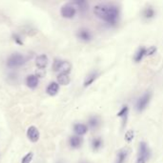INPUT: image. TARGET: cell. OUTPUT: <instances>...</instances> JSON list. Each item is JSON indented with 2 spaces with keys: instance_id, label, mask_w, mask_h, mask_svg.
<instances>
[{
  "instance_id": "29",
  "label": "cell",
  "mask_w": 163,
  "mask_h": 163,
  "mask_svg": "<svg viewBox=\"0 0 163 163\" xmlns=\"http://www.w3.org/2000/svg\"><path fill=\"white\" fill-rule=\"evenodd\" d=\"M84 163H85V162H84Z\"/></svg>"
},
{
  "instance_id": "6",
  "label": "cell",
  "mask_w": 163,
  "mask_h": 163,
  "mask_svg": "<svg viewBox=\"0 0 163 163\" xmlns=\"http://www.w3.org/2000/svg\"><path fill=\"white\" fill-rule=\"evenodd\" d=\"M27 137L31 142H37L40 137L38 129L36 126H30L27 130Z\"/></svg>"
},
{
  "instance_id": "17",
  "label": "cell",
  "mask_w": 163,
  "mask_h": 163,
  "mask_svg": "<svg viewBox=\"0 0 163 163\" xmlns=\"http://www.w3.org/2000/svg\"><path fill=\"white\" fill-rule=\"evenodd\" d=\"M146 56V48H144V47L139 48L135 54V61L140 62L141 60H142L143 56Z\"/></svg>"
},
{
  "instance_id": "16",
  "label": "cell",
  "mask_w": 163,
  "mask_h": 163,
  "mask_svg": "<svg viewBox=\"0 0 163 163\" xmlns=\"http://www.w3.org/2000/svg\"><path fill=\"white\" fill-rule=\"evenodd\" d=\"M57 83L60 84V85H68L71 81V78H70V75L67 74V73H58L57 75Z\"/></svg>"
},
{
  "instance_id": "19",
  "label": "cell",
  "mask_w": 163,
  "mask_h": 163,
  "mask_svg": "<svg viewBox=\"0 0 163 163\" xmlns=\"http://www.w3.org/2000/svg\"><path fill=\"white\" fill-rule=\"evenodd\" d=\"M73 4L75 8H77L79 10H81V12H84V10H88V4L85 1H75Z\"/></svg>"
},
{
  "instance_id": "25",
  "label": "cell",
  "mask_w": 163,
  "mask_h": 163,
  "mask_svg": "<svg viewBox=\"0 0 163 163\" xmlns=\"http://www.w3.org/2000/svg\"><path fill=\"white\" fill-rule=\"evenodd\" d=\"M133 138H134V132L132 131V130H130V131H128L125 134V139L128 141V142H131Z\"/></svg>"
},
{
  "instance_id": "12",
  "label": "cell",
  "mask_w": 163,
  "mask_h": 163,
  "mask_svg": "<svg viewBox=\"0 0 163 163\" xmlns=\"http://www.w3.org/2000/svg\"><path fill=\"white\" fill-rule=\"evenodd\" d=\"M58 90H59V84L57 82H51L47 87L46 92L49 95L54 96L56 94H57Z\"/></svg>"
},
{
  "instance_id": "11",
  "label": "cell",
  "mask_w": 163,
  "mask_h": 163,
  "mask_svg": "<svg viewBox=\"0 0 163 163\" xmlns=\"http://www.w3.org/2000/svg\"><path fill=\"white\" fill-rule=\"evenodd\" d=\"M77 36L82 41H90L92 39V34L88 29H80L77 32Z\"/></svg>"
},
{
  "instance_id": "13",
  "label": "cell",
  "mask_w": 163,
  "mask_h": 163,
  "mask_svg": "<svg viewBox=\"0 0 163 163\" xmlns=\"http://www.w3.org/2000/svg\"><path fill=\"white\" fill-rule=\"evenodd\" d=\"M73 131L78 136H83L87 133V131H88V127H87L85 124L77 123L73 126Z\"/></svg>"
},
{
  "instance_id": "1",
  "label": "cell",
  "mask_w": 163,
  "mask_h": 163,
  "mask_svg": "<svg viewBox=\"0 0 163 163\" xmlns=\"http://www.w3.org/2000/svg\"><path fill=\"white\" fill-rule=\"evenodd\" d=\"M94 14L109 24H115L119 16V10L113 4L100 3L94 7Z\"/></svg>"
},
{
  "instance_id": "26",
  "label": "cell",
  "mask_w": 163,
  "mask_h": 163,
  "mask_svg": "<svg viewBox=\"0 0 163 163\" xmlns=\"http://www.w3.org/2000/svg\"><path fill=\"white\" fill-rule=\"evenodd\" d=\"M157 52V48L155 46H151L148 49H146V56H152V54L156 53Z\"/></svg>"
},
{
  "instance_id": "9",
  "label": "cell",
  "mask_w": 163,
  "mask_h": 163,
  "mask_svg": "<svg viewBox=\"0 0 163 163\" xmlns=\"http://www.w3.org/2000/svg\"><path fill=\"white\" fill-rule=\"evenodd\" d=\"M39 78L36 74H30L26 77V84L30 89H36L38 86Z\"/></svg>"
},
{
  "instance_id": "28",
  "label": "cell",
  "mask_w": 163,
  "mask_h": 163,
  "mask_svg": "<svg viewBox=\"0 0 163 163\" xmlns=\"http://www.w3.org/2000/svg\"><path fill=\"white\" fill-rule=\"evenodd\" d=\"M136 163H146V160L142 157H137V159H136Z\"/></svg>"
},
{
  "instance_id": "15",
  "label": "cell",
  "mask_w": 163,
  "mask_h": 163,
  "mask_svg": "<svg viewBox=\"0 0 163 163\" xmlns=\"http://www.w3.org/2000/svg\"><path fill=\"white\" fill-rule=\"evenodd\" d=\"M128 156V149L123 148L120 151H118L116 156V163H124Z\"/></svg>"
},
{
  "instance_id": "18",
  "label": "cell",
  "mask_w": 163,
  "mask_h": 163,
  "mask_svg": "<svg viewBox=\"0 0 163 163\" xmlns=\"http://www.w3.org/2000/svg\"><path fill=\"white\" fill-rule=\"evenodd\" d=\"M102 144H103V141L100 137H94L92 140V148L94 151L99 150L102 147Z\"/></svg>"
},
{
  "instance_id": "10",
  "label": "cell",
  "mask_w": 163,
  "mask_h": 163,
  "mask_svg": "<svg viewBox=\"0 0 163 163\" xmlns=\"http://www.w3.org/2000/svg\"><path fill=\"white\" fill-rule=\"evenodd\" d=\"M82 142H83V139L82 137L78 136H73L70 137L69 139V143H70V146L73 149H77L79 148L81 145H82Z\"/></svg>"
},
{
  "instance_id": "22",
  "label": "cell",
  "mask_w": 163,
  "mask_h": 163,
  "mask_svg": "<svg viewBox=\"0 0 163 163\" xmlns=\"http://www.w3.org/2000/svg\"><path fill=\"white\" fill-rule=\"evenodd\" d=\"M32 157H34V154H32L31 152H30V153H28L22 158V160H21V163H31V160H32Z\"/></svg>"
},
{
  "instance_id": "3",
  "label": "cell",
  "mask_w": 163,
  "mask_h": 163,
  "mask_svg": "<svg viewBox=\"0 0 163 163\" xmlns=\"http://www.w3.org/2000/svg\"><path fill=\"white\" fill-rule=\"evenodd\" d=\"M52 70L59 73L69 74L72 71V64L69 61H65L61 59H54L52 64Z\"/></svg>"
},
{
  "instance_id": "24",
  "label": "cell",
  "mask_w": 163,
  "mask_h": 163,
  "mask_svg": "<svg viewBox=\"0 0 163 163\" xmlns=\"http://www.w3.org/2000/svg\"><path fill=\"white\" fill-rule=\"evenodd\" d=\"M13 39L14 41L16 43V44L18 45H23V41H22V38H21V36L17 34H15L13 35Z\"/></svg>"
},
{
  "instance_id": "5",
  "label": "cell",
  "mask_w": 163,
  "mask_h": 163,
  "mask_svg": "<svg viewBox=\"0 0 163 163\" xmlns=\"http://www.w3.org/2000/svg\"><path fill=\"white\" fill-rule=\"evenodd\" d=\"M150 99H151V94L150 93L144 94L142 96L138 98V100L136 102V109L138 112H142L144 109L147 107Z\"/></svg>"
},
{
  "instance_id": "8",
  "label": "cell",
  "mask_w": 163,
  "mask_h": 163,
  "mask_svg": "<svg viewBox=\"0 0 163 163\" xmlns=\"http://www.w3.org/2000/svg\"><path fill=\"white\" fill-rule=\"evenodd\" d=\"M48 63H49V59L46 54H40V56H38L36 59V65L38 69L45 70Z\"/></svg>"
},
{
  "instance_id": "27",
  "label": "cell",
  "mask_w": 163,
  "mask_h": 163,
  "mask_svg": "<svg viewBox=\"0 0 163 163\" xmlns=\"http://www.w3.org/2000/svg\"><path fill=\"white\" fill-rule=\"evenodd\" d=\"M45 73H46V72L44 71V70H42V69H38L37 70V72H36V77L39 78V77H43L45 75Z\"/></svg>"
},
{
  "instance_id": "14",
  "label": "cell",
  "mask_w": 163,
  "mask_h": 163,
  "mask_svg": "<svg viewBox=\"0 0 163 163\" xmlns=\"http://www.w3.org/2000/svg\"><path fill=\"white\" fill-rule=\"evenodd\" d=\"M97 77H98V73L97 72H93L90 74L87 75L85 80H84V83H83L84 87H89L91 84H93L94 82V80L97 78Z\"/></svg>"
},
{
  "instance_id": "20",
  "label": "cell",
  "mask_w": 163,
  "mask_h": 163,
  "mask_svg": "<svg viewBox=\"0 0 163 163\" xmlns=\"http://www.w3.org/2000/svg\"><path fill=\"white\" fill-rule=\"evenodd\" d=\"M99 124H100V120H99V118L97 117V116H92V117L89 119V125H90V127L93 128V129L97 128Z\"/></svg>"
},
{
  "instance_id": "7",
  "label": "cell",
  "mask_w": 163,
  "mask_h": 163,
  "mask_svg": "<svg viewBox=\"0 0 163 163\" xmlns=\"http://www.w3.org/2000/svg\"><path fill=\"white\" fill-rule=\"evenodd\" d=\"M138 157L144 158L146 161L150 158V150L148 145L142 141L139 143V148H138Z\"/></svg>"
},
{
  "instance_id": "2",
  "label": "cell",
  "mask_w": 163,
  "mask_h": 163,
  "mask_svg": "<svg viewBox=\"0 0 163 163\" xmlns=\"http://www.w3.org/2000/svg\"><path fill=\"white\" fill-rule=\"evenodd\" d=\"M25 62H26V59L24 56L20 54L19 52H15L9 56V58L7 59L6 65L10 69H16V68L23 66Z\"/></svg>"
},
{
  "instance_id": "21",
  "label": "cell",
  "mask_w": 163,
  "mask_h": 163,
  "mask_svg": "<svg viewBox=\"0 0 163 163\" xmlns=\"http://www.w3.org/2000/svg\"><path fill=\"white\" fill-rule=\"evenodd\" d=\"M143 15L145 18L147 19H150V18H153L155 16V10L153 8H151V7H148L144 10V12H143Z\"/></svg>"
},
{
  "instance_id": "4",
  "label": "cell",
  "mask_w": 163,
  "mask_h": 163,
  "mask_svg": "<svg viewBox=\"0 0 163 163\" xmlns=\"http://www.w3.org/2000/svg\"><path fill=\"white\" fill-rule=\"evenodd\" d=\"M60 14H61L62 17H64V18H67V19L73 18L75 16V15H77V8L73 6V3L65 4L61 7Z\"/></svg>"
},
{
  "instance_id": "23",
  "label": "cell",
  "mask_w": 163,
  "mask_h": 163,
  "mask_svg": "<svg viewBox=\"0 0 163 163\" xmlns=\"http://www.w3.org/2000/svg\"><path fill=\"white\" fill-rule=\"evenodd\" d=\"M125 115H128V107L127 106L122 107L121 110L117 113V116H119V117H124Z\"/></svg>"
}]
</instances>
